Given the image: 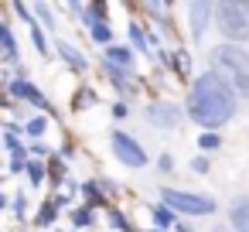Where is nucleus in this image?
Returning a JSON list of instances; mask_svg holds the SVG:
<instances>
[{
	"label": "nucleus",
	"instance_id": "1",
	"mask_svg": "<svg viewBox=\"0 0 249 232\" xmlns=\"http://www.w3.org/2000/svg\"><path fill=\"white\" fill-rule=\"evenodd\" d=\"M184 120H191L195 126H201V133H218L222 126H229L239 113V96L208 69L198 72L188 82L184 92Z\"/></svg>",
	"mask_w": 249,
	"mask_h": 232
},
{
	"label": "nucleus",
	"instance_id": "2",
	"mask_svg": "<svg viewBox=\"0 0 249 232\" xmlns=\"http://www.w3.org/2000/svg\"><path fill=\"white\" fill-rule=\"evenodd\" d=\"M208 72L218 75L239 96V103L249 99V52L242 45H229V41L212 45L208 48Z\"/></svg>",
	"mask_w": 249,
	"mask_h": 232
},
{
	"label": "nucleus",
	"instance_id": "3",
	"mask_svg": "<svg viewBox=\"0 0 249 232\" xmlns=\"http://www.w3.org/2000/svg\"><path fill=\"white\" fill-rule=\"evenodd\" d=\"M157 201L167 205L174 215H191V218H208V215L218 212V198H212L208 191L178 188V184H164L157 191Z\"/></svg>",
	"mask_w": 249,
	"mask_h": 232
},
{
	"label": "nucleus",
	"instance_id": "4",
	"mask_svg": "<svg viewBox=\"0 0 249 232\" xmlns=\"http://www.w3.org/2000/svg\"><path fill=\"white\" fill-rule=\"evenodd\" d=\"M215 28L229 45H242L249 38V0H222V4H215Z\"/></svg>",
	"mask_w": 249,
	"mask_h": 232
},
{
	"label": "nucleus",
	"instance_id": "5",
	"mask_svg": "<svg viewBox=\"0 0 249 232\" xmlns=\"http://www.w3.org/2000/svg\"><path fill=\"white\" fill-rule=\"evenodd\" d=\"M0 86L7 89V96H11L18 106H21V103H28L31 109L45 113L48 120H52V116H55V120H62V113H58V109L52 106V99L35 86V79H31V75H0Z\"/></svg>",
	"mask_w": 249,
	"mask_h": 232
},
{
	"label": "nucleus",
	"instance_id": "6",
	"mask_svg": "<svg viewBox=\"0 0 249 232\" xmlns=\"http://www.w3.org/2000/svg\"><path fill=\"white\" fill-rule=\"evenodd\" d=\"M109 150H113V157L123 164V167H147L150 164V157H147V150H143V143L133 137V133H126V130H109Z\"/></svg>",
	"mask_w": 249,
	"mask_h": 232
},
{
	"label": "nucleus",
	"instance_id": "7",
	"mask_svg": "<svg viewBox=\"0 0 249 232\" xmlns=\"http://www.w3.org/2000/svg\"><path fill=\"white\" fill-rule=\"evenodd\" d=\"M215 28V4L208 0H195V4H184V31L188 38L198 45L205 41V35Z\"/></svg>",
	"mask_w": 249,
	"mask_h": 232
},
{
	"label": "nucleus",
	"instance_id": "8",
	"mask_svg": "<svg viewBox=\"0 0 249 232\" xmlns=\"http://www.w3.org/2000/svg\"><path fill=\"white\" fill-rule=\"evenodd\" d=\"M143 120L157 130H178L184 123V106L174 99H150L143 106Z\"/></svg>",
	"mask_w": 249,
	"mask_h": 232
},
{
	"label": "nucleus",
	"instance_id": "9",
	"mask_svg": "<svg viewBox=\"0 0 249 232\" xmlns=\"http://www.w3.org/2000/svg\"><path fill=\"white\" fill-rule=\"evenodd\" d=\"M103 75L109 79V86L120 92V99H126L130 103V96H137L140 92V79L133 75V72H126V69H116V65H106L103 62Z\"/></svg>",
	"mask_w": 249,
	"mask_h": 232
},
{
	"label": "nucleus",
	"instance_id": "10",
	"mask_svg": "<svg viewBox=\"0 0 249 232\" xmlns=\"http://www.w3.org/2000/svg\"><path fill=\"white\" fill-rule=\"evenodd\" d=\"M0 62H7V65H21V48H18V38H14V28L11 21L0 14Z\"/></svg>",
	"mask_w": 249,
	"mask_h": 232
},
{
	"label": "nucleus",
	"instance_id": "11",
	"mask_svg": "<svg viewBox=\"0 0 249 232\" xmlns=\"http://www.w3.org/2000/svg\"><path fill=\"white\" fill-rule=\"evenodd\" d=\"M55 55H58L72 72H79V75H82V72H89V58H86V52H82V48H75L72 41L55 38Z\"/></svg>",
	"mask_w": 249,
	"mask_h": 232
},
{
	"label": "nucleus",
	"instance_id": "12",
	"mask_svg": "<svg viewBox=\"0 0 249 232\" xmlns=\"http://www.w3.org/2000/svg\"><path fill=\"white\" fill-rule=\"evenodd\" d=\"M225 218L232 232H249V195H235L225 208Z\"/></svg>",
	"mask_w": 249,
	"mask_h": 232
},
{
	"label": "nucleus",
	"instance_id": "13",
	"mask_svg": "<svg viewBox=\"0 0 249 232\" xmlns=\"http://www.w3.org/2000/svg\"><path fill=\"white\" fill-rule=\"evenodd\" d=\"M79 24H82L86 31H92V28H99V24H109V4H103V0H89V4H82Z\"/></svg>",
	"mask_w": 249,
	"mask_h": 232
},
{
	"label": "nucleus",
	"instance_id": "14",
	"mask_svg": "<svg viewBox=\"0 0 249 232\" xmlns=\"http://www.w3.org/2000/svg\"><path fill=\"white\" fill-rule=\"evenodd\" d=\"M103 62H106V65H116V69H126V72H133V62H137V55H133V48H130V45H120V41H113L109 48H103Z\"/></svg>",
	"mask_w": 249,
	"mask_h": 232
},
{
	"label": "nucleus",
	"instance_id": "15",
	"mask_svg": "<svg viewBox=\"0 0 249 232\" xmlns=\"http://www.w3.org/2000/svg\"><path fill=\"white\" fill-rule=\"evenodd\" d=\"M79 195H82V205H89V208H106V205H109V198H106L99 178L82 181V184H79Z\"/></svg>",
	"mask_w": 249,
	"mask_h": 232
},
{
	"label": "nucleus",
	"instance_id": "16",
	"mask_svg": "<svg viewBox=\"0 0 249 232\" xmlns=\"http://www.w3.org/2000/svg\"><path fill=\"white\" fill-rule=\"evenodd\" d=\"M126 38H130V48H133V55H150V38H147V24L143 21H130L126 24Z\"/></svg>",
	"mask_w": 249,
	"mask_h": 232
},
{
	"label": "nucleus",
	"instance_id": "17",
	"mask_svg": "<svg viewBox=\"0 0 249 232\" xmlns=\"http://www.w3.org/2000/svg\"><path fill=\"white\" fill-rule=\"evenodd\" d=\"M62 215V208H58V201H55V195H48L45 201H41V208L35 212V229H55V218Z\"/></svg>",
	"mask_w": 249,
	"mask_h": 232
},
{
	"label": "nucleus",
	"instance_id": "18",
	"mask_svg": "<svg viewBox=\"0 0 249 232\" xmlns=\"http://www.w3.org/2000/svg\"><path fill=\"white\" fill-rule=\"evenodd\" d=\"M174 225H178V215H174L167 205L154 201V205H150V229H157V232H171Z\"/></svg>",
	"mask_w": 249,
	"mask_h": 232
},
{
	"label": "nucleus",
	"instance_id": "19",
	"mask_svg": "<svg viewBox=\"0 0 249 232\" xmlns=\"http://www.w3.org/2000/svg\"><path fill=\"white\" fill-rule=\"evenodd\" d=\"M45 133H48V116L45 113H28L24 116V143L45 140Z\"/></svg>",
	"mask_w": 249,
	"mask_h": 232
},
{
	"label": "nucleus",
	"instance_id": "20",
	"mask_svg": "<svg viewBox=\"0 0 249 232\" xmlns=\"http://www.w3.org/2000/svg\"><path fill=\"white\" fill-rule=\"evenodd\" d=\"M106 222H109V229H113V232H140L120 205H106Z\"/></svg>",
	"mask_w": 249,
	"mask_h": 232
},
{
	"label": "nucleus",
	"instance_id": "21",
	"mask_svg": "<svg viewBox=\"0 0 249 232\" xmlns=\"http://www.w3.org/2000/svg\"><path fill=\"white\" fill-rule=\"evenodd\" d=\"M69 222H72V229H92L96 225V208H89V205H72L69 208Z\"/></svg>",
	"mask_w": 249,
	"mask_h": 232
},
{
	"label": "nucleus",
	"instance_id": "22",
	"mask_svg": "<svg viewBox=\"0 0 249 232\" xmlns=\"http://www.w3.org/2000/svg\"><path fill=\"white\" fill-rule=\"evenodd\" d=\"M45 167H48V184H65L69 181V161H62L58 154H52L48 161H45Z\"/></svg>",
	"mask_w": 249,
	"mask_h": 232
},
{
	"label": "nucleus",
	"instance_id": "23",
	"mask_svg": "<svg viewBox=\"0 0 249 232\" xmlns=\"http://www.w3.org/2000/svg\"><path fill=\"white\" fill-rule=\"evenodd\" d=\"M143 11L157 18V28H160V35H167V31H171V11H174L171 4H160V0H150V4H143Z\"/></svg>",
	"mask_w": 249,
	"mask_h": 232
},
{
	"label": "nucleus",
	"instance_id": "24",
	"mask_svg": "<svg viewBox=\"0 0 249 232\" xmlns=\"http://www.w3.org/2000/svg\"><path fill=\"white\" fill-rule=\"evenodd\" d=\"M28 188H45L48 184V167H45V161H35L31 157V164H28Z\"/></svg>",
	"mask_w": 249,
	"mask_h": 232
},
{
	"label": "nucleus",
	"instance_id": "25",
	"mask_svg": "<svg viewBox=\"0 0 249 232\" xmlns=\"http://www.w3.org/2000/svg\"><path fill=\"white\" fill-rule=\"evenodd\" d=\"M31 14H35V21H38V28L45 31H55L58 24H55V7H48V4H31Z\"/></svg>",
	"mask_w": 249,
	"mask_h": 232
},
{
	"label": "nucleus",
	"instance_id": "26",
	"mask_svg": "<svg viewBox=\"0 0 249 232\" xmlns=\"http://www.w3.org/2000/svg\"><path fill=\"white\" fill-rule=\"evenodd\" d=\"M11 215H14V222H28V191L24 188H18L11 195Z\"/></svg>",
	"mask_w": 249,
	"mask_h": 232
},
{
	"label": "nucleus",
	"instance_id": "27",
	"mask_svg": "<svg viewBox=\"0 0 249 232\" xmlns=\"http://www.w3.org/2000/svg\"><path fill=\"white\" fill-rule=\"evenodd\" d=\"M191 65H195L191 52H184V48H174V62H171V69H174L181 79H188V75H191Z\"/></svg>",
	"mask_w": 249,
	"mask_h": 232
},
{
	"label": "nucleus",
	"instance_id": "28",
	"mask_svg": "<svg viewBox=\"0 0 249 232\" xmlns=\"http://www.w3.org/2000/svg\"><path fill=\"white\" fill-rule=\"evenodd\" d=\"M96 106V92L89 86H82L75 96H72V113H82V109H92Z\"/></svg>",
	"mask_w": 249,
	"mask_h": 232
},
{
	"label": "nucleus",
	"instance_id": "29",
	"mask_svg": "<svg viewBox=\"0 0 249 232\" xmlns=\"http://www.w3.org/2000/svg\"><path fill=\"white\" fill-rule=\"evenodd\" d=\"M222 150V133H198V154H215Z\"/></svg>",
	"mask_w": 249,
	"mask_h": 232
},
{
	"label": "nucleus",
	"instance_id": "30",
	"mask_svg": "<svg viewBox=\"0 0 249 232\" xmlns=\"http://www.w3.org/2000/svg\"><path fill=\"white\" fill-rule=\"evenodd\" d=\"M89 41L99 45V48H109V45H113V24H99V28H92V31H89Z\"/></svg>",
	"mask_w": 249,
	"mask_h": 232
},
{
	"label": "nucleus",
	"instance_id": "31",
	"mask_svg": "<svg viewBox=\"0 0 249 232\" xmlns=\"http://www.w3.org/2000/svg\"><path fill=\"white\" fill-rule=\"evenodd\" d=\"M28 38H31V45H35V52H38V55H52V45H48V38H45V31H41L38 24H31V28H28Z\"/></svg>",
	"mask_w": 249,
	"mask_h": 232
},
{
	"label": "nucleus",
	"instance_id": "32",
	"mask_svg": "<svg viewBox=\"0 0 249 232\" xmlns=\"http://www.w3.org/2000/svg\"><path fill=\"white\" fill-rule=\"evenodd\" d=\"M52 154H55V150H52L45 140H31V143H28V157H35V161H48Z\"/></svg>",
	"mask_w": 249,
	"mask_h": 232
},
{
	"label": "nucleus",
	"instance_id": "33",
	"mask_svg": "<svg viewBox=\"0 0 249 232\" xmlns=\"http://www.w3.org/2000/svg\"><path fill=\"white\" fill-rule=\"evenodd\" d=\"M28 164H31V157H28V150H24V154H14V157L7 161V171H11V174H24Z\"/></svg>",
	"mask_w": 249,
	"mask_h": 232
},
{
	"label": "nucleus",
	"instance_id": "34",
	"mask_svg": "<svg viewBox=\"0 0 249 232\" xmlns=\"http://www.w3.org/2000/svg\"><path fill=\"white\" fill-rule=\"evenodd\" d=\"M154 164H157V171H160V174H171V171H174V154H167V150H160Z\"/></svg>",
	"mask_w": 249,
	"mask_h": 232
},
{
	"label": "nucleus",
	"instance_id": "35",
	"mask_svg": "<svg viewBox=\"0 0 249 232\" xmlns=\"http://www.w3.org/2000/svg\"><path fill=\"white\" fill-rule=\"evenodd\" d=\"M191 171H195V174H208V171H212V157L195 154V157H191Z\"/></svg>",
	"mask_w": 249,
	"mask_h": 232
},
{
	"label": "nucleus",
	"instance_id": "36",
	"mask_svg": "<svg viewBox=\"0 0 249 232\" xmlns=\"http://www.w3.org/2000/svg\"><path fill=\"white\" fill-rule=\"evenodd\" d=\"M109 113H113V120H126V116H130V103H126V99H116V103L109 106Z\"/></svg>",
	"mask_w": 249,
	"mask_h": 232
},
{
	"label": "nucleus",
	"instance_id": "37",
	"mask_svg": "<svg viewBox=\"0 0 249 232\" xmlns=\"http://www.w3.org/2000/svg\"><path fill=\"white\" fill-rule=\"evenodd\" d=\"M99 184H103L106 198H116V195H120V184H116V181H109V178H99Z\"/></svg>",
	"mask_w": 249,
	"mask_h": 232
},
{
	"label": "nucleus",
	"instance_id": "38",
	"mask_svg": "<svg viewBox=\"0 0 249 232\" xmlns=\"http://www.w3.org/2000/svg\"><path fill=\"white\" fill-rule=\"evenodd\" d=\"M174 232H198V229H195L191 222H181V218H178V225H174Z\"/></svg>",
	"mask_w": 249,
	"mask_h": 232
},
{
	"label": "nucleus",
	"instance_id": "39",
	"mask_svg": "<svg viewBox=\"0 0 249 232\" xmlns=\"http://www.w3.org/2000/svg\"><path fill=\"white\" fill-rule=\"evenodd\" d=\"M4 208H11V198H7V191H4V188H0V212H4Z\"/></svg>",
	"mask_w": 249,
	"mask_h": 232
},
{
	"label": "nucleus",
	"instance_id": "40",
	"mask_svg": "<svg viewBox=\"0 0 249 232\" xmlns=\"http://www.w3.org/2000/svg\"><path fill=\"white\" fill-rule=\"evenodd\" d=\"M55 232H69V229H55Z\"/></svg>",
	"mask_w": 249,
	"mask_h": 232
},
{
	"label": "nucleus",
	"instance_id": "41",
	"mask_svg": "<svg viewBox=\"0 0 249 232\" xmlns=\"http://www.w3.org/2000/svg\"><path fill=\"white\" fill-rule=\"evenodd\" d=\"M147 232H157V229H147Z\"/></svg>",
	"mask_w": 249,
	"mask_h": 232
}]
</instances>
